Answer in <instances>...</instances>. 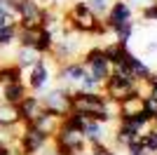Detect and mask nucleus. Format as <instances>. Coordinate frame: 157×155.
Masks as SVG:
<instances>
[{
  "label": "nucleus",
  "mask_w": 157,
  "mask_h": 155,
  "mask_svg": "<svg viewBox=\"0 0 157 155\" xmlns=\"http://www.w3.org/2000/svg\"><path fill=\"white\" fill-rule=\"evenodd\" d=\"M63 26L68 31L78 33V35H94V38H103V35L110 33L108 26H105V21H103V17H96L85 0L71 2V5L66 7Z\"/></svg>",
  "instance_id": "obj_1"
},
{
  "label": "nucleus",
  "mask_w": 157,
  "mask_h": 155,
  "mask_svg": "<svg viewBox=\"0 0 157 155\" xmlns=\"http://www.w3.org/2000/svg\"><path fill=\"white\" fill-rule=\"evenodd\" d=\"M101 92H103L113 103H120V101H124V99H129V97H141V94H138V82L134 78H129L127 71H122V68H115L110 75L105 78L103 85H101Z\"/></svg>",
  "instance_id": "obj_2"
},
{
  "label": "nucleus",
  "mask_w": 157,
  "mask_h": 155,
  "mask_svg": "<svg viewBox=\"0 0 157 155\" xmlns=\"http://www.w3.org/2000/svg\"><path fill=\"white\" fill-rule=\"evenodd\" d=\"M14 10L19 17L17 26H26V28H42V14L45 7L38 0H14Z\"/></svg>",
  "instance_id": "obj_3"
},
{
  "label": "nucleus",
  "mask_w": 157,
  "mask_h": 155,
  "mask_svg": "<svg viewBox=\"0 0 157 155\" xmlns=\"http://www.w3.org/2000/svg\"><path fill=\"white\" fill-rule=\"evenodd\" d=\"M71 94L73 92L68 87H52V89H45L40 97H42V103H45V110L54 113V115L63 117L68 110H71Z\"/></svg>",
  "instance_id": "obj_4"
},
{
  "label": "nucleus",
  "mask_w": 157,
  "mask_h": 155,
  "mask_svg": "<svg viewBox=\"0 0 157 155\" xmlns=\"http://www.w3.org/2000/svg\"><path fill=\"white\" fill-rule=\"evenodd\" d=\"M49 80H52V71H49L45 57L40 59L35 66H31L26 71V78H24V82H26V87H28L31 94H42V92L47 89Z\"/></svg>",
  "instance_id": "obj_5"
},
{
  "label": "nucleus",
  "mask_w": 157,
  "mask_h": 155,
  "mask_svg": "<svg viewBox=\"0 0 157 155\" xmlns=\"http://www.w3.org/2000/svg\"><path fill=\"white\" fill-rule=\"evenodd\" d=\"M52 143L54 146L71 148V150H85L87 148V141H85V136H82V132L75 129V127H71V125H66L63 120L59 122V129L54 132Z\"/></svg>",
  "instance_id": "obj_6"
},
{
  "label": "nucleus",
  "mask_w": 157,
  "mask_h": 155,
  "mask_svg": "<svg viewBox=\"0 0 157 155\" xmlns=\"http://www.w3.org/2000/svg\"><path fill=\"white\" fill-rule=\"evenodd\" d=\"M87 75V68L85 64L80 61V59H75V61H66V64L59 66V71H56V80H59L61 87H68L71 92L78 89L80 80Z\"/></svg>",
  "instance_id": "obj_7"
},
{
  "label": "nucleus",
  "mask_w": 157,
  "mask_h": 155,
  "mask_svg": "<svg viewBox=\"0 0 157 155\" xmlns=\"http://www.w3.org/2000/svg\"><path fill=\"white\" fill-rule=\"evenodd\" d=\"M103 21H105V26H108V31L113 33L115 28H120V26L134 21V10L127 5L124 0H113L110 10H108L105 17H103Z\"/></svg>",
  "instance_id": "obj_8"
},
{
  "label": "nucleus",
  "mask_w": 157,
  "mask_h": 155,
  "mask_svg": "<svg viewBox=\"0 0 157 155\" xmlns=\"http://www.w3.org/2000/svg\"><path fill=\"white\" fill-rule=\"evenodd\" d=\"M122 71H127V75L129 78H134L136 82H145L148 80V75H150V66L145 64L141 57H136L131 50H127V54H124V61H122V66H120ZM115 71V68H113Z\"/></svg>",
  "instance_id": "obj_9"
},
{
  "label": "nucleus",
  "mask_w": 157,
  "mask_h": 155,
  "mask_svg": "<svg viewBox=\"0 0 157 155\" xmlns=\"http://www.w3.org/2000/svg\"><path fill=\"white\" fill-rule=\"evenodd\" d=\"M17 108H19L21 125H33L42 113H45V103H42V97H40V94H28Z\"/></svg>",
  "instance_id": "obj_10"
},
{
  "label": "nucleus",
  "mask_w": 157,
  "mask_h": 155,
  "mask_svg": "<svg viewBox=\"0 0 157 155\" xmlns=\"http://www.w3.org/2000/svg\"><path fill=\"white\" fill-rule=\"evenodd\" d=\"M28 94H31V92H28L26 82H5V85H0V101L12 103V106H19Z\"/></svg>",
  "instance_id": "obj_11"
},
{
  "label": "nucleus",
  "mask_w": 157,
  "mask_h": 155,
  "mask_svg": "<svg viewBox=\"0 0 157 155\" xmlns=\"http://www.w3.org/2000/svg\"><path fill=\"white\" fill-rule=\"evenodd\" d=\"M105 127H108V125L98 122V120H89V117H87L85 127H82V136H85L87 146H92V143H105V134H108Z\"/></svg>",
  "instance_id": "obj_12"
},
{
  "label": "nucleus",
  "mask_w": 157,
  "mask_h": 155,
  "mask_svg": "<svg viewBox=\"0 0 157 155\" xmlns=\"http://www.w3.org/2000/svg\"><path fill=\"white\" fill-rule=\"evenodd\" d=\"M40 59H42V57H40L33 47H21V45H17V50H14V64L19 66L24 73H26L31 66H35Z\"/></svg>",
  "instance_id": "obj_13"
},
{
  "label": "nucleus",
  "mask_w": 157,
  "mask_h": 155,
  "mask_svg": "<svg viewBox=\"0 0 157 155\" xmlns=\"http://www.w3.org/2000/svg\"><path fill=\"white\" fill-rule=\"evenodd\" d=\"M101 50H103V57H105V61L113 66V68H120L122 66V61H124V54H127V50L129 47L127 45H120V42H108V45H101Z\"/></svg>",
  "instance_id": "obj_14"
},
{
  "label": "nucleus",
  "mask_w": 157,
  "mask_h": 155,
  "mask_svg": "<svg viewBox=\"0 0 157 155\" xmlns=\"http://www.w3.org/2000/svg\"><path fill=\"white\" fill-rule=\"evenodd\" d=\"M143 110V99L141 97H129L124 101L117 103V120H124V117H131Z\"/></svg>",
  "instance_id": "obj_15"
},
{
  "label": "nucleus",
  "mask_w": 157,
  "mask_h": 155,
  "mask_svg": "<svg viewBox=\"0 0 157 155\" xmlns=\"http://www.w3.org/2000/svg\"><path fill=\"white\" fill-rule=\"evenodd\" d=\"M17 125H21L19 108L12 103L0 101V127H17Z\"/></svg>",
  "instance_id": "obj_16"
},
{
  "label": "nucleus",
  "mask_w": 157,
  "mask_h": 155,
  "mask_svg": "<svg viewBox=\"0 0 157 155\" xmlns=\"http://www.w3.org/2000/svg\"><path fill=\"white\" fill-rule=\"evenodd\" d=\"M33 50L38 52L40 57H49L54 50V35L47 28H40L38 31V38H35V45H33Z\"/></svg>",
  "instance_id": "obj_17"
},
{
  "label": "nucleus",
  "mask_w": 157,
  "mask_h": 155,
  "mask_svg": "<svg viewBox=\"0 0 157 155\" xmlns=\"http://www.w3.org/2000/svg\"><path fill=\"white\" fill-rule=\"evenodd\" d=\"M59 122H61V117L59 115H54V113H49V110H45L42 115L35 120V127L40 129V132H45V134H49V136H54V132L59 129Z\"/></svg>",
  "instance_id": "obj_18"
},
{
  "label": "nucleus",
  "mask_w": 157,
  "mask_h": 155,
  "mask_svg": "<svg viewBox=\"0 0 157 155\" xmlns=\"http://www.w3.org/2000/svg\"><path fill=\"white\" fill-rule=\"evenodd\" d=\"M5 82H24V71L14 61L0 64V85H5Z\"/></svg>",
  "instance_id": "obj_19"
},
{
  "label": "nucleus",
  "mask_w": 157,
  "mask_h": 155,
  "mask_svg": "<svg viewBox=\"0 0 157 155\" xmlns=\"http://www.w3.org/2000/svg\"><path fill=\"white\" fill-rule=\"evenodd\" d=\"M138 143H141V148H143L148 155H157V132H155L152 125L138 134Z\"/></svg>",
  "instance_id": "obj_20"
},
{
  "label": "nucleus",
  "mask_w": 157,
  "mask_h": 155,
  "mask_svg": "<svg viewBox=\"0 0 157 155\" xmlns=\"http://www.w3.org/2000/svg\"><path fill=\"white\" fill-rule=\"evenodd\" d=\"M0 24H5V26L19 24V17H17V10H14V0H0Z\"/></svg>",
  "instance_id": "obj_21"
},
{
  "label": "nucleus",
  "mask_w": 157,
  "mask_h": 155,
  "mask_svg": "<svg viewBox=\"0 0 157 155\" xmlns=\"http://www.w3.org/2000/svg\"><path fill=\"white\" fill-rule=\"evenodd\" d=\"M40 28H26V26H17V45L21 47H33L38 38Z\"/></svg>",
  "instance_id": "obj_22"
},
{
  "label": "nucleus",
  "mask_w": 157,
  "mask_h": 155,
  "mask_svg": "<svg viewBox=\"0 0 157 155\" xmlns=\"http://www.w3.org/2000/svg\"><path fill=\"white\" fill-rule=\"evenodd\" d=\"M12 45H17V26L0 24V52L12 47Z\"/></svg>",
  "instance_id": "obj_23"
},
{
  "label": "nucleus",
  "mask_w": 157,
  "mask_h": 155,
  "mask_svg": "<svg viewBox=\"0 0 157 155\" xmlns=\"http://www.w3.org/2000/svg\"><path fill=\"white\" fill-rule=\"evenodd\" d=\"M134 21H129V24H124V26H120V28H115L113 31V35H115V42H120V45H127L129 47V42H131V38H134Z\"/></svg>",
  "instance_id": "obj_24"
},
{
  "label": "nucleus",
  "mask_w": 157,
  "mask_h": 155,
  "mask_svg": "<svg viewBox=\"0 0 157 155\" xmlns=\"http://www.w3.org/2000/svg\"><path fill=\"white\" fill-rule=\"evenodd\" d=\"M75 92H101V82L87 73V75L80 80V85H78V89H75Z\"/></svg>",
  "instance_id": "obj_25"
},
{
  "label": "nucleus",
  "mask_w": 157,
  "mask_h": 155,
  "mask_svg": "<svg viewBox=\"0 0 157 155\" xmlns=\"http://www.w3.org/2000/svg\"><path fill=\"white\" fill-rule=\"evenodd\" d=\"M87 5H89V10H92L96 17H105V12L110 10V2L113 0H85Z\"/></svg>",
  "instance_id": "obj_26"
},
{
  "label": "nucleus",
  "mask_w": 157,
  "mask_h": 155,
  "mask_svg": "<svg viewBox=\"0 0 157 155\" xmlns=\"http://www.w3.org/2000/svg\"><path fill=\"white\" fill-rule=\"evenodd\" d=\"M141 19L143 21H157V0L141 10Z\"/></svg>",
  "instance_id": "obj_27"
},
{
  "label": "nucleus",
  "mask_w": 157,
  "mask_h": 155,
  "mask_svg": "<svg viewBox=\"0 0 157 155\" xmlns=\"http://www.w3.org/2000/svg\"><path fill=\"white\" fill-rule=\"evenodd\" d=\"M89 153L92 155H115L113 148L105 146V143H92V146H89Z\"/></svg>",
  "instance_id": "obj_28"
},
{
  "label": "nucleus",
  "mask_w": 157,
  "mask_h": 155,
  "mask_svg": "<svg viewBox=\"0 0 157 155\" xmlns=\"http://www.w3.org/2000/svg\"><path fill=\"white\" fill-rule=\"evenodd\" d=\"M145 85H148V87H157V73H150L148 80H145Z\"/></svg>",
  "instance_id": "obj_29"
},
{
  "label": "nucleus",
  "mask_w": 157,
  "mask_h": 155,
  "mask_svg": "<svg viewBox=\"0 0 157 155\" xmlns=\"http://www.w3.org/2000/svg\"><path fill=\"white\" fill-rule=\"evenodd\" d=\"M148 97H150L152 101H157V87H148Z\"/></svg>",
  "instance_id": "obj_30"
},
{
  "label": "nucleus",
  "mask_w": 157,
  "mask_h": 155,
  "mask_svg": "<svg viewBox=\"0 0 157 155\" xmlns=\"http://www.w3.org/2000/svg\"><path fill=\"white\" fill-rule=\"evenodd\" d=\"M152 127H155V132H157V122H152Z\"/></svg>",
  "instance_id": "obj_31"
},
{
  "label": "nucleus",
  "mask_w": 157,
  "mask_h": 155,
  "mask_svg": "<svg viewBox=\"0 0 157 155\" xmlns=\"http://www.w3.org/2000/svg\"><path fill=\"white\" fill-rule=\"evenodd\" d=\"M155 122H157V115H155Z\"/></svg>",
  "instance_id": "obj_32"
},
{
  "label": "nucleus",
  "mask_w": 157,
  "mask_h": 155,
  "mask_svg": "<svg viewBox=\"0 0 157 155\" xmlns=\"http://www.w3.org/2000/svg\"><path fill=\"white\" fill-rule=\"evenodd\" d=\"M0 64H2V61H0Z\"/></svg>",
  "instance_id": "obj_33"
}]
</instances>
